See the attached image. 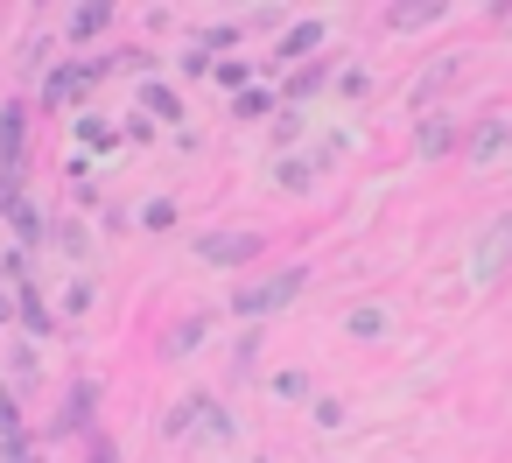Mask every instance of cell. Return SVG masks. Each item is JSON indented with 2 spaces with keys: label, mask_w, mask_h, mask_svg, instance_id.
<instances>
[{
  "label": "cell",
  "mask_w": 512,
  "mask_h": 463,
  "mask_svg": "<svg viewBox=\"0 0 512 463\" xmlns=\"http://www.w3.org/2000/svg\"><path fill=\"white\" fill-rule=\"evenodd\" d=\"M309 274H316V267H302V260L267 267V274H246V281L232 288V302H225V309H232L239 323H267V316H281L288 302H302V295H309Z\"/></svg>",
  "instance_id": "6da1fadb"
},
{
  "label": "cell",
  "mask_w": 512,
  "mask_h": 463,
  "mask_svg": "<svg viewBox=\"0 0 512 463\" xmlns=\"http://www.w3.org/2000/svg\"><path fill=\"white\" fill-rule=\"evenodd\" d=\"M99 78H106V64L99 57H57L50 71H43V85H36V106L43 113H92V92H99Z\"/></svg>",
  "instance_id": "7a4b0ae2"
},
{
  "label": "cell",
  "mask_w": 512,
  "mask_h": 463,
  "mask_svg": "<svg viewBox=\"0 0 512 463\" xmlns=\"http://www.w3.org/2000/svg\"><path fill=\"white\" fill-rule=\"evenodd\" d=\"M190 253H197L204 267L246 281V274L260 267V253H267V232H253V225H204V232H190Z\"/></svg>",
  "instance_id": "3957f363"
},
{
  "label": "cell",
  "mask_w": 512,
  "mask_h": 463,
  "mask_svg": "<svg viewBox=\"0 0 512 463\" xmlns=\"http://www.w3.org/2000/svg\"><path fill=\"white\" fill-rule=\"evenodd\" d=\"M512 274V211H491L484 232L470 239V288H498Z\"/></svg>",
  "instance_id": "277c9868"
},
{
  "label": "cell",
  "mask_w": 512,
  "mask_h": 463,
  "mask_svg": "<svg viewBox=\"0 0 512 463\" xmlns=\"http://www.w3.org/2000/svg\"><path fill=\"white\" fill-rule=\"evenodd\" d=\"M50 435L57 442H85V435H99V379H78L71 393H64V407H57V421H50Z\"/></svg>",
  "instance_id": "5b68a950"
},
{
  "label": "cell",
  "mask_w": 512,
  "mask_h": 463,
  "mask_svg": "<svg viewBox=\"0 0 512 463\" xmlns=\"http://www.w3.org/2000/svg\"><path fill=\"white\" fill-rule=\"evenodd\" d=\"M29 113L22 99H0V176H22L29 169Z\"/></svg>",
  "instance_id": "8992f818"
},
{
  "label": "cell",
  "mask_w": 512,
  "mask_h": 463,
  "mask_svg": "<svg viewBox=\"0 0 512 463\" xmlns=\"http://www.w3.org/2000/svg\"><path fill=\"white\" fill-rule=\"evenodd\" d=\"M323 43H330V22H323V15H302V22H288V29H281L274 64H288V71H295V64H316V57H323Z\"/></svg>",
  "instance_id": "52a82bcc"
},
{
  "label": "cell",
  "mask_w": 512,
  "mask_h": 463,
  "mask_svg": "<svg viewBox=\"0 0 512 463\" xmlns=\"http://www.w3.org/2000/svg\"><path fill=\"white\" fill-rule=\"evenodd\" d=\"M505 148H512V113H484V120L463 134V162H470V169L505 162Z\"/></svg>",
  "instance_id": "ba28073f"
},
{
  "label": "cell",
  "mask_w": 512,
  "mask_h": 463,
  "mask_svg": "<svg viewBox=\"0 0 512 463\" xmlns=\"http://www.w3.org/2000/svg\"><path fill=\"white\" fill-rule=\"evenodd\" d=\"M449 148H463V120L442 113V106L421 113V120H414V162H442Z\"/></svg>",
  "instance_id": "9c48e42d"
},
{
  "label": "cell",
  "mask_w": 512,
  "mask_h": 463,
  "mask_svg": "<svg viewBox=\"0 0 512 463\" xmlns=\"http://www.w3.org/2000/svg\"><path fill=\"white\" fill-rule=\"evenodd\" d=\"M134 113H148L155 127H169V134H183V92L169 85V78H141V92H134Z\"/></svg>",
  "instance_id": "30bf717a"
},
{
  "label": "cell",
  "mask_w": 512,
  "mask_h": 463,
  "mask_svg": "<svg viewBox=\"0 0 512 463\" xmlns=\"http://www.w3.org/2000/svg\"><path fill=\"white\" fill-rule=\"evenodd\" d=\"M211 386H197V393H183L169 414H162V442H204V414H211Z\"/></svg>",
  "instance_id": "8fae6325"
},
{
  "label": "cell",
  "mask_w": 512,
  "mask_h": 463,
  "mask_svg": "<svg viewBox=\"0 0 512 463\" xmlns=\"http://www.w3.org/2000/svg\"><path fill=\"white\" fill-rule=\"evenodd\" d=\"M0 218H8V232H15V246H22L29 260H36V253L50 246V211H43L36 197H15V204H8V211H0Z\"/></svg>",
  "instance_id": "7c38bea8"
},
{
  "label": "cell",
  "mask_w": 512,
  "mask_h": 463,
  "mask_svg": "<svg viewBox=\"0 0 512 463\" xmlns=\"http://www.w3.org/2000/svg\"><path fill=\"white\" fill-rule=\"evenodd\" d=\"M15 295V330L29 337V344H43V337H57V309L43 302V288L36 281H22V288H8Z\"/></svg>",
  "instance_id": "4fadbf2b"
},
{
  "label": "cell",
  "mask_w": 512,
  "mask_h": 463,
  "mask_svg": "<svg viewBox=\"0 0 512 463\" xmlns=\"http://www.w3.org/2000/svg\"><path fill=\"white\" fill-rule=\"evenodd\" d=\"M113 22H120V15L106 8V0H85V8H71V15H64V43H71V57H85V43H99Z\"/></svg>",
  "instance_id": "5bb4252c"
},
{
  "label": "cell",
  "mask_w": 512,
  "mask_h": 463,
  "mask_svg": "<svg viewBox=\"0 0 512 463\" xmlns=\"http://www.w3.org/2000/svg\"><path fill=\"white\" fill-rule=\"evenodd\" d=\"M330 78H337V71H330V57H316V64H295V71H288V85H281L274 99H281L288 113H302V106H309V99H316Z\"/></svg>",
  "instance_id": "9a60e30c"
},
{
  "label": "cell",
  "mask_w": 512,
  "mask_h": 463,
  "mask_svg": "<svg viewBox=\"0 0 512 463\" xmlns=\"http://www.w3.org/2000/svg\"><path fill=\"white\" fill-rule=\"evenodd\" d=\"M456 78H463V57H435V64L421 71V85L407 92V113H435V99H442Z\"/></svg>",
  "instance_id": "2e32d148"
},
{
  "label": "cell",
  "mask_w": 512,
  "mask_h": 463,
  "mask_svg": "<svg viewBox=\"0 0 512 463\" xmlns=\"http://www.w3.org/2000/svg\"><path fill=\"white\" fill-rule=\"evenodd\" d=\"M225 113H232V127H267V120L281 113V99H274L267 85H246V92H239V99H232Z\"/></svg>",
  "instance_id": "e0dca14e"
},
{
  "label": "cell",
  "mask_w": 512,
  "mask_h": 463,
  "mask_svg": "<svg viewBox=\"0 0 512 463\" xmlns=\"http://www.w3.org/2000/svg\"><path fill=\"white\" fill-rule=\"evenodd\" d=\"M344 330H351L358 344H379V337L393 330V309H386V302H358V309H344Z\"/></svg>",
  "instance_id": "ac0fdd59"
},
{
  "label": "cell",
  "mask_w": 512,
  "mask_h": 463,
  "mask_svg": "<svg viewBox=\"0 0 512 463\" xmlns=\"http://www.w3.org/2000/svg\"><path fill=\"white\" fill-rule=\"evenodd\" d=\"M50 239H57V253H64V260L92 267V232H85V218H57V225H50Z\"/></svg>",
  "instance_id": "d6986e66"
},
{
  "label": "cell",
  "mask_w": 512,
  "mask_h": 463,
  "mask_svg": "<svg viewBox=\"0 0 512 463\" xmlns=\"http://www.w3.org/2000/svg\"><path fill=\"white\" fill-rule=\"evenodd\" d=\"M204 337H211V316H183V323L162 337V358H190V351H204Z\"/></svg>",
  "instance_id": "ffe728a7"
},
{
  "label": "cell",
  "mask_w": 512,
  "mask_h": 463,
  "mask_svg": "<svg viewBox=\"0 0 512 463\" xmlns=\"http://www.w3.org/2000/svg\"><path fill=\"white\" fill-rule=\"evenodd\" d=\"M71 134H78V148H120V127H113L106 113H78Z\"/></svg>",
  "instance_id": "44dd1931"
},
{
  "label": "cell",
  "mask_w": 512,
  "mask_h": 463,
  "mask_svg": "<svg viewBox=\"0 0 512 463\" xmlns=\"http://www.w3.org/2000/svg\"><path fill=\"white\" fill-rule=\"evenodd\" d=\"M309 183H316V162H309V155H281V162H274V190L302 197Z\"/></svg>",
  "instance_id": "7402d4cb"
},
{
  "label": "cell",
  "mask_w": 512,
  "mask_h": 463,
  "mask_svg": "<svg viewBox=\"0 0 512 463\" xmlns=\"http://www.w3.org/2000/svg\"><path fill=\"white\" fill-rule=\"evenodd\" d=\"M134 225H141V232H176V225H183V204H176V197H148Z\"/></svg>",
  "instance_id": "603a6c76"
},
{
  "label": "cell",
  "mask_w": 512,
  "mask_h": 463,
  "mask_svg": "<svg viewBox=\"0 0 512 463\" xmlns=\"http://www.w3.org/2000/svg\"><path fill=\"white\" fill-rule=\"evenodd\" d=\"M267 393H274V400H295V407H302V400H316V379H309L302 365H288V372H274V379H267Z\"/></svg>",
  "instance_id": "cb8c5ba5"
},
{
  "label": "cell",
  "mask_w": 512,
  "mask_h": 463,
  "mask_svg": "<svg viewBox=\"0 0 512 463\" xmlns=\"http://www.w3.org/2000/svg\"><path fill=\"white\" fill-rule=\"evenodd\" d=\"M449 8H435V0H421V8H386V29H428V22H442Z\"/></svg>",
  "instance_id": "d4e9b609"
},
{
  "label": "cell",
  "mask_w": 512,
  "mask_h": 463,
  "mask_svg": "<svg viewBox=\"0 0 512 463\" xmlns=\"http://www.w3.org/2000/svg\"><path fill=\"white\" fill-rule=\"evenodd\" d=\"M211 78H218V85H225V92L239 99V92L253 85V64H246V57H218V64H211Z\"/></svg>",
  "instance_id": "484cf974"
},
{
  "label": "cell",
  "mask_w": 512,
  "mask_h": 463,
  "mask_svg": "<svg viewBox=\"0 0 512 463\" xmlns=\"http://www.w3.org/2000/svg\"><path fill=\"white\" fill-rule=\"evenodd\" d=\"M302 127H309V120H302V113H288V106H281V113H274V120H267V141H274V148H281V155H288V148H295V141H302Z\"/></svg>",
  "instance_id": "4316f807"
},
{
  "label": "cell",
  "mask_w": 512,
  "mask_h": 463,
  "mask_svg": "<svg viewBox=\"0 0 512 463\" xmlns=\"http://www.w3.org/2000/svg\"><path fill=\"white\" fill-rule=\"evenodd\" d=\"M260 337H267V330H239V344H232V379H253V365H260Z\"/></svg>",
  "instance_id": "83f0119b"
},
{
  "label": "cell",
  "mask_w": 512,
  "mask_h": 463,
  "mask_svg": "<svg viewBox=\"0 0 512 463\" xmlns=\"http://www.w3.org/2000/svg\"><path fill=\"white\" fill-rule=\"evenodd\" d=\"M8 372H15V379H22V386H15V393H29V386H36V379H43V358H36V344H15V351H8Z\"/></svg>",
  "instance_id": "f1b7e54d"
},
{
  "label": "cell",
  "mask_w": 512,
  "mask_h": 463,
  "mask_svg": "<svg viewBox=\"0 0 512 463\" xmlns=\"http://www.w3.org/2000/svg\"><path fill=\"white\" fill-rule=\"evenodd\" d=\"M204 442H218V449H225V442H239V421H232V407H225V400H211V414H204Z\"/></svg>",
  "instance_id": "f546056e"
},
{
  "label": "cell",
  "mask_w": 512,
  "mask_h": 463,
  "mask_svg": "<svg viewBox=\"0 0 512 463\" xmlns=\"http://www.w3.org/2000/svg\"><path fill=\"white\" fill-rule=\"evenodd\" d=\"M8 435H29V421H22V393L0 386V442H8Z\"/></svg>",
  "instance_id": "4dcf8cb0"
},
{
  "label": "cell",
  "mask_w": 512,
  "mask_h": 463,
  "mask_svg": "<svg viewBox=\"0 0 512 463\" xmlns=\"http://www.w3.org/2000/svg\"><path fill=\"white\" fill-rule=\"evenodd\" d=\"M211 64H218V57H211L204 43H190V50L176 57V71H183V85H190V78H211Z\"/></svg>",
  "instance_id": "1f68e13d"
},
{
  "label": "cell",
  "mask_w": 512,
  "mask_h": 463,
  "mask_svg": "<svg viewBox=\"0 0 512 463\" xmlns=\"http://www.w3.org/2000/svg\"><path fill=\"white\" fill-rule=\"evenodd\" d=\"M330 85H337V99H344V106H358V99H365V92H372V78H365V71H358V64H351V71H337V78H330Z\"/></svg>",
  "instance_id": "d6a6232c"
},
{
  "label": "cell",
  "mask_w": 512,
  "mask_h": 463,
  "mask_svg": "<svg viewBox=\"0 0 512 463\" xmlns=\"http://www.w3.org/2000/svg\"><path fill=\"white\" fill-rule=\"evenodd\" d=\"M155 134H162V127H155L148 113H127V120H120V141H127V148H148Z\"/></svg>",
  "instance_id": "836d02e7"
},
{
  "label": "cell",
  "mask_w": 512,
  "mask_h": 463,
  "mask_svg": "<svg viewBox=\"0 0 512 463\" xmlns=\"http://www.w3.org/2000/svg\"><path fill=\"white\" fill-rule=\"evenodd\" d=\"M344 148H351V134H323V141L309 148V162H316V169H330V162H344Z\"/></svg>",
  "instance_id": "e575fe53"
},
{
  "label": "cell",
  "mask_w": 512,
  "mask_h": 463,
  "mask_svg": "<svg viewBox=\"0 0 512 463\" xmlns=\"http://www.w3.org/2000/svg\"><path fill=\"white\" fill-rule=\"evenodd\" d=\"M85 309H92V274L64 281V316H85Z\"/></svg>",
  "instance_id": "d590c367"
},
{
  "label": "cell",
  "mask_w": 512,
  "mask_h": 463,
  "mask_svg": "<svg viewBox=\"0 0 512 463\" xmlns=\"http://www.w3.org/2000/svg\"><path fill=\"white\" fill-rule=\"evenodd\" d=\"M309 414H316V428H344V400H337V393H316Z\"/></svg>",
  "instance_id": "8d00e7d4"
},
{
  "label": "cell",
  "mask_w": 512,
  "mask_h": 463,
  "mask_svg": "<svg viewBox=\"0 0 512 463\" xmlns=\"http://www.w3.org/2000/svg\"><path fill=\"white\" fill-rule=\"evenodd\" d=\"M197 43H204V50H211V57H232V50H239V29H232V22H225V29H204V36H197Z\"/></svg>",
  "instance_id": "74e56055"
},
{
  "label": "cell",
  "mask_w": 512,
  "mask_h": 463,
  "mask_svg": "<svg viewBox=\"0 0 512 463\" xmlns=\"http://www.w3.org/2000/svg\"><path fill=\"white\" fill-rule=\"evenodd\" d=\"M22 64H29V71H36V78H43V71H50V64H57V43H50V36H36V43H29V50H22Z\"/></svg>",
  "instance_id": "f35d334b"
},
{
  "label": "cell",
  "mask_w": 512,
  "mask_h": 463,
  "mask_svg": "<svg viewBox=\"0 0 512 463\" xmlns=\"http://www.w3.org/2000/svg\"><path fill=\"white\" fill-rule=\"evenodd\" d=\"M85 463H120V442L99 428V435H85Z\"/></svg>",
  "instance_id": "ab89813d"
},
{
  "label": "cell",
  "mask_w": 512,
  "mask_h": 463,
  "mask_svg": "<svg viewBox=\"0 0 512 463\" xmlns=\"http://www.w3.org/2000/svg\"><path fill=\"white\" fill-rule=\"evenodd\" d=\"M0 323H15V295L8 288H0Z\"/></svg>",
  "instance_id": "60d3db41"
},
{
  "label": "cell",
  "mask_w": 512,
  "mask_h": 463,
  "mask_svg": "<svg viewBox=\"0 0 512 463\" xmlns=\"http://www.w3.org/2000/svg\"><path fill=\"white\" fill-rule=\"evenodd\" d=\"M253 463H274V456H253Z\"/></svg>",
  "instance_id": "b9f144b4"
},
{
  "label": "cell",
  "mask_w": 512,
  "mask_h": 463,
  "mask_svg": "<svg viewBox=\"0 0 512 463\" xmlns=\"http://www.w3.org/2000/svg\"><path fill=\"white\" fill-rule=\"evenodd\" d=\"M29 463H43V456H29Z\"/></svg>",
  "instance_id": "7bdbcfd3"
}]
</instances>
